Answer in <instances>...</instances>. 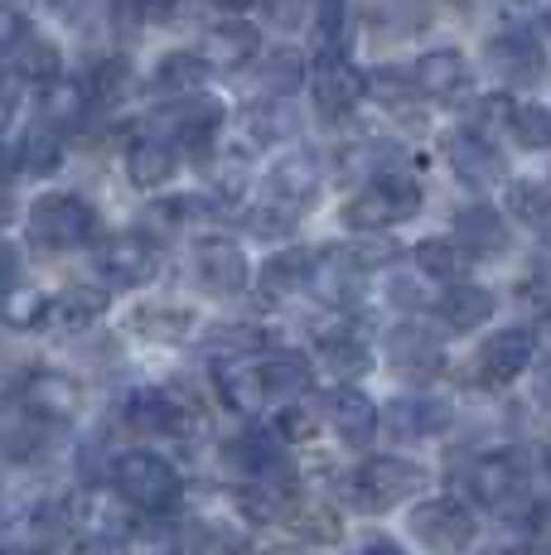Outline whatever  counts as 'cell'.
Wrapping results in <instances>:
<instances>
[{"mask_svg": "<svg viewBox=\"0 0 551 555\" xmlns=\"http://www.w3.org/2000/svg\"><path fill=\"white\" fill-rule=\"evenodd\" d=\"M49 5H54V10H59V15L78 20V15H82V10H88V5H92V0H49Z\"/></svg>", "mask_w": 551, "mask_h": 555, "instance_id": "f907efd6", "label": "cell"}, {"mask_svg": "<svg viewBox=\"0 0 551 555\" xmlns=\"http://www.w3.org/2000/svg\"><path fill=\"white\" fill-rule=\"evenodd\" d=\"M15 73H20L25 82H39V88H49V82L63 78V53L49 44V39L25 35V39L15 44Z\"/></svg>", "mask_w": 551, "mask_h": 555, "instance_id": "4dcf8cb0", "label": "cell"}, {"mask_svg": "<svg viewBox=\"0 0 551 555\" xmlns=\"http://www.w3.org/2000/svg\"><path fill=\"white\" fill-rule=\"evenodd\" d=\"M136 328H141V334H151V338H161V344H169V338H184L189 328H194V314H189V309H141V314H136Z\"/></svg>", "mask_w": 551, "mask_h": 555, "instance_id": "ab89813d", "label": "cell"}, {"mask_svg": "<svg viewBox=\"0 0 551 555\" xmlns=\"http://www.w3.org/2000/svg\"><path fill=\"white\" fill-rule=\"evenodd\" d=\"M29 29H25V15H20L15 5H0V59L5 53H15V44L25 39Z\"/></svg>", "mask_w": 551, "mask_h": 555, "instance_id": "681fc988", "label": "cell"}, {"mask_svg": "<svg viewBox=\"0 0 551 555\" xmlns=\"http://www.w3.org/2000/svg\"><path fill=\"white\" fill-rule=\"evenodd\" d=\"M426 483V468L411 464V459H397V454H377L348 478V493L363 512H392L401 507L417 488Z\"/></svg>", "mask_w": 551, "mask_h": 555, "instance_id": "5b68a950", "label": "cell"}, {"mask_svg": "<svg viewBox=\"0 0 551 555\" xmlns=\"http://www.w3.org/2000/svg\"><path fill=\"white\" fill-rule=\"evenodd\" d=\"M194 5H198V0H136V15L151 20V25H165V20L189 15Z\"/></svg>", "mask_w": 551, "mask_h": 555, "instance_id": "c3c4849f", "label": "cell"}, {"mask_svg": "<svg viewBox=\"0 0 551 555\" xmlns=\"http://www.w3.org/2000/svg\"><path fill=\"white\" fill-rule=\"evenodd\" d=\"M508 208L551 247V189L547 184H513L508 189Z\"/></svg>", "mask_w": 551, "mask_h": 555, "instance_id": "d590c367", "label": "cell"}, {"mask_svg": "<svg viewBox=\"0 0 551 555\" xmlns=\"http://www.w3.org/2000/svg\"><path fill=\"white\" fill-rule=\"evenodd\" d=\"M242 551H247V541L228 527H198L194 541H189V555H242Z\"/></svg>", "mask_w": 551, "mask_h": 555, "instance_id": "7bdbcfd3", "label": "cell"}, {"mask_svg": "<svg viewBox=\"0 0 551 555\" xmlns=\"http://www.w3.org/2000/svg\"><path fill=\"white\" fill-rule=\"evenodd\" d=\"M194 266H198V281H204L214 295H238L242 285H247V256L222 237L198 242Z\"/></svg>", "mask_w": 551, "mask_h": 555, "instance_id": "d6986e66", "label": "cell"}, {"mask_svg": "<svg viewBox=\"0 0 551 555\" xmlns=\"http://www.w3.org/2000/svg\"><path fill=\"white\" fill-rule=\"evenodd\" d=\"M214 5H222V10H247V5H257V0H214Z\"/></svg>", "mask_w": 551, "mask_h": 555, "instance_id": "db71d44e", "label": "cell"}, {"mask_svg": "<svg viewBox=\"0 0 551 555\" xmlns=\"http://www.w3.org/2000/svg\"><path fill=\"white\" fill-rule=\"evenodd\" d=\"M513 106H517V102H508L503 92H494V98H479V102H474V112H470V126H474L479 135L508 131V126H513Z\"/></svg>", "mask_w": 551, "mask_h": 555, "instance_id": "b9f144b4", "label": "cell"}, {"mask_svg": "<svg viewBox=\"0 0 551 555\" xmlns=\"http://www.w3.org/2000/svg\"><path fill=\"white\" fill-rule=\"evenodd\" d=\"M315 353H320L324 367H330L334 377H344V382L363 377V372L373 367V348H368L354 328H324V334L315 338Z\"/></svg>", "mask_w": 551, "mask_h": 555, "instance_id": "603a6c76", "label": "cell"}, {"mask_svg": "<svg viewBox=\"0 0 551 555\" xmlns=\"http://www.w3.org/2000/svg\"><path fill=\"white\" fill-rule=\"evenodd\" d=\"M411 537L436 555H464L474 546V517L450 498L411 507Z\"/></svg>", "mask_w": 551, "mask_h": 555, "instance_id": "ba28073f", "label": "cell"}, {"mask_svg": "<svg viewBox=\"0 0 551 555\" xmlns=\"http://www.w3.org/2000/svg\"><path fill=\"white\" fill-rule=\"evenodd\" d=\"M285 527H291L300 541H310V546H330V541L344 537L338 512L324 507V503H291L285 507Z\"/></svg>", "mask_w": 551, "mask_h": 555, "instance_id": "f546056e", "label": "cell"}, {"mask_svg": "<svg viewBox=\"0 0 551 555\" xmlns=\"http://www.w3.org/2000/svg\"><path fill=\"white\" fill-rule=\"evenodd\" d=\"M533 353H537V338L527 328H503V334H494L479 348V377L494 382V387H508V382H517L527 372Z\"/></svg>", "mask_w": 551, "mask_h": 555, "instance_id": "5bb4252c", "label": "cell"}, {"mask_svg": "<svg viewBox=\"0 0 551 555\" xmlns=\"http://www.w3.org/2000/svg\"><path fill=\"white\" fill-rule=\"evenodd\" d=\"M257 377H261V391H267V397L291 401L310 387V362L300 353H291V348H281V353L257 358Z\"/></svg>", "mask_w": 551, "mask_h": 555, "instance_id": "cb8c5ba5", "label": "cell"}, {"mask_svg": "<svg viewBox=\"0 0 551 555\" xmlns=\"http://www.w3.org/2000/svg\"><path fill=\"white\" fill-rule=\"evenodd\" d=\"M315 430H320V415H315L310 405L285 401V411L276 415V435H281L285 444H305V440H315Z\"/></svg>", "mask_w": 551, "mask_h": 555, "instance_id": "60d3db41", "label": "cell"}, {"mask_svg": "<svg viewBox=\"0 0 551 555\" xmlns=\"http://www.w3.org/2000/svg\"><path fill=\"white\" fill-rule=\"evenodd\" d=\"M436 314L445 328H454V334H470V328L489 324L494 314V295L479 291V285H464V281H450L445 285V295L436 300Z\"/></svg>", "mask_w": 551, "mask_h": 555, "instance_id": "7402d4cb", "label": "cell"}, {"mask_svg": "<svg viewBox=\"0 0 551 555\" xmlns=\"http://www.w3.org/2000/svg\"><path fill=\"white\" fill-rule=\"evenodd\" d=\"M310 98H315V112H320L324 121H344V116H354V106L368 98V78L344 59V53L324 49L310 68Z\"/></svg>", "mask_w": 551, "mask_h": 555, "instance_id": "8992f818", "label": "cell"}, {"mask_svg": "<svg viewBox=\"0 0 551 555\" xmlns=\"http://www.w3.org/2000/svg\"><path fill=\"white\" fill-rule=\"evenodd\" d=\"M421 198H426V194H421V184L411 175H373V184L358 189V194L344 203V222L354 232L397 228V222L417 218Z\"/></svg>", "mask_w": 551, "mask_h": 555, "instance_id": "7a4b0ae2", "label": "cell"}, {"mask_svg": "<svg viewBox=\"0 0 551 555\" xmlns=\"http://www.w3.org/2000/svg\"><path fill=\"white\" fill-rule=\"evenodd\" d=\"M92 232H98V212L78 194H44L29 203V242L35 247L73 251L82 242H92Z\"/></svg>", "mask_w": 551, "mask_h": 555, "instance_id": "277c9868", "label": "cell"}, {"mask_svg": "<svg viewBox=\"0 0 551 555\" xmlns=\"http://www.w3.org/2000/svg\"><path fill=\"white\" fill-rule=\"evenodd\" d=\"M320 189H324V175H320V159L310 151H295V155L276 159L271 175H267V198L281 203V208H291V212L315 208Z\"/></svg>", "mask_w": 551, "mask_h": 555, "instance_id": "30bf717a", "label": "cell"}, {"mask_svg": "<svg viewBox=\"0 0 551 555\" xmlns=\"http://www.w3.org/2000/svg\"><path fill=\"white\" fill-rule=\"evenodd\" d=\"M368 92H373L377 102H387V106H407L411 102V73L407 78H401V73H392V68H383V73H373V78H368Z\"/></svg>", "mask_w": 551, "mask_h": 555, "instance_id": "ee69618b", "label": "cell"}, {"mask_svg": "<svg viewBox=\"0 0 551 555\" xmlns=\"http://www.w3.org/2000/svg\"><path fill=\"white\" fill-rule=\"evenodd\" d=\"M267 397L261 391V377H257V362H228V367H218V401L228 405V411H257V401Z\"/></svg>", "mask_w": 551, "mask_h": 555, "instance_id": "1f68e13d", "label": "cell"}, {"mask_svg": "<svg viewBox=\"0 0 551 555\" xmlns=\"http://www.w3.org/2000/svg\"><path fill=\"white\" fill-rule=\"evenodd\" d=\"M0 319L10 328H35V324H49V295L29 291V285H10L0 295Z\"/></svg>", "mask_w": 551, "mask_h": 555, "instance_id": "8d00e7d4", "label": "cell"}, {"mask_svg": "<svg viewBox=\"0 0 551 555\" xmlns=\"http://www.w3.org/2000/svg\"><path fill=\"white\" fill-rule=\"evenodd\" d=\"M411 82H417V92H426V98L454 102V98H464V88H470V63H464L460 49H431L417 59Z\"/></svg>", "mask_w": 551, "mask_h": 555, "instance_id": "9a60e30c", "label": "cell"}, {"mask_svg": "<svg viewBox=\"0 0 551 555\" xmlns=\"http://www.w3.org/2000/svg\"><path fill=\"white\" fill-rule=\"evenodd\" d=\"M387 358H392V367L397 372H407V377H436L440 372V338L436 334H426L421 324H401V328H392V338H387Z\"/></svg>", "mask_w": 551, "mask_h": 555, "instance_id": "ac0fdd59", "label": "cell"}, {"mask_svg": "<svg viewBox=\"0 0 551 555\" xmlns=\"http://www.w3.org/2000/svg\"><path fill=\"white\" fill-rule=\"evenodd\" d=\"M392 425H397V435H436V430L450 425V405L431 401V397L397 401L392 405Z\"/></svg>", "mask_w": 551, "mask_h": 555, "instance_id": "e575fe53", "label": "cell"}, {"mask_svg": "<svg viewBox=\"0 0 551 555\" xmlns=\"http://www.w3.org/2000/svg\"><path fill=\"white\" fill-rule=\"evenodd\" d=\"M112 488L126 507L145 512V517H165V512L179 503V474L151 450H131V454L116 459Z\"/></svg>", "mask_w": 551, "mask_h": 555, "instance_id": "6da1fadb", "label": "cell"}, {"mask_svg": "<svg viewBox=\"0 0 551 555\" xmlns=\"http://www.w3.org/2000/svg\"><path fill=\"white\" fill-rule=\"evenodd\" d=\"M208 59V68H247V63L261 59V35L257 25H247V20H222L204 35V49H198Z\"/></svg>", "mask_w": 551, "mask_h": 555, "instance_id": "e0dca14e", "label": "cell"}, {"mask_svg": "<svg viewBox=\"0 0 551 555\" xmlns=\"http://www.w3.org/2000/svg\"><path fill=\"white\" fill-rule=\"evenodd\" d=\"M88 112H92L88 82L59 78V82H49V88H44V121L59 126V131H73V126H82V121H88Z\"/></svg>", "mask_w": 551, "mask_h": 555, "instance_id": "4316f807", "label": "cell"}, {"mask_svg": "<svg viewBox=\"0 0 551 555\" xmlns=\"http://www.w3.org/2000/svg\"><path fill=\"white\" fill-rule=\"evenodd\" d=\"M470 488L489 512L508 521H527L533 517V493H527V474H523V459L498 450V454H484L474 459L470 468Z\"/></svg>", "mask_w": 551, "mask_h": 555, "instance_id": "3957f363", "label": "cell"}, {"mask_svg": "<svg viewBox=\"0 0 551 555\" xmlns=\"http://www.w3.org/2000/svg\"><path fill=\"white\" fill-rule=\"evenodd\" d=\"M489 63L508 82H537L542 78L547 53H542V39H537L533 29L513 25V29H503V35L489 39Z\"/></svg>", "mask_w": 551, "mask_h": 555, "instance_id": "4fadbf2b", "label": "cell"}, {"mask_svg": "<svg viewBox=\"0 0 551 555\" xmlns=\"http://www.w3.org/2000/svg\"><path fill=\"white\" fill-rule=\"evenodd\" d=\"M20 106H25V78L20 73H0V135L20 121Z\"/></svg>", "mask_w": 551, "mask_h": 555, "instance_id": "f6af8a7d", "label": "cell"}, {"mask_svg": "<svg viewBox=\"0 0 551 555\" xmlns=\"http://www.w3.org/2000/svg\"><path fill=\"white\" fill-rule=\"evenodd\" d=\"M73 555H131V546L121 531H88V537H78Z\"/></svg>", "mask_w": 551, "mask_h": 555, "instance_id": "7dc6e473", "label": "cell"}, {"mask_svg": "<svg viewBox=\"0 0 551 555\" xmlns=\"http://www.w3.org/2000/svg\"><path fill=\"white\" fill-rule=\"evenodd\" d=\"M513 141L523 145V151H551V112L537 102H517L513 106Z\"/></svg>", "mask_w": 551, "mask_h": 555, "instance_id": "f35d334b", "label": "cell"}, {"mask_svg": "<svg viewBox=\"0 0 551 555\" xmlns=\"http://www.w3.org/2000/svg\"><path fill=\"white\" fill-rule=\"evenodd\" d=\"M411 261H417L426 275H436V281L450 285V281H464V271H470L474 256L464 251L460 242H450V237H426V242H417Z\"/></svg>", "mask_w": 551, "mask_h": 555, "instance_id": "f1b7e54d", "label": "cell"}, {"mask_svg": "<svg viewBox=\"0 0 551 555\" xmlns=\"http://www.w3.org/2000/svg\"><path fill=\"white\" fill-rule=\"evenodd\" d=\"M208 73L214 68H208L204 53H165L161 68H155V88L165 98H189V92H204Z\"/></svg>", "mask_w": 551, "mask_h": 555, "instance_id": "484cf974", "label": "cell"}, {"mask_svg": "<svg viewBox=\"0 0 551 555\" xmlns=\"http://www.w3.org/2000/svg\"><path fill=\"white\" fill-rule=\"evenodd\" d=\"M547 391H551V367H547Z\"/></svg>", "mask_w": 551, "mask_h": 555, "instance_id": "6f0895ef", "label": "cell"}, {"mask_svg": "<svg viewBox=\"0 0 551 555\" xmlns=\"http://www.w3.org/2000/svg\"><path fill=\"white\" fill-rule=\"evenodd\" d=\"M169 121H175L179 151L208 155L218 145V131H222V106L208 102L204 92H189V98H175V112H169Z\"/></svg>", "mask_w": 551, "mask_h": 555, "instance_id": "7c38bea8", "label": "cell"}, {"mask_svg": "<svg viewBox=\"0 0 551 555\" xmlns=\"http://www.w3.org/2000/svg\"><path fill=\"white\" fill-rule=\"evenodd\" d=\"M324 415H330V425L338 430V440H344V444H354V450L373 444V435H377V405L368 401L358 387H334L330 397H324Z\"/></svg>", "mask_w": 551, "mask_h": 555, "instance_id": "2e32d148", "label": "cell"}, {"mask_svg": "<svg viewBox=\"0 0 551 555\" xmlns=\"http://www.w3.org/2000/svg\"><path fill=\"white\" fill-rule=\"evenodd\" d=\"M508 555H537V551H508Z\"/></svg>", "mask_w": 551, "mask_h": 555, "instance_id": "9f6ffc18", "label": "cell"}, {"mask_svg": "<svg viewBox=\"0 0 551 555\" xmlns=\"http://www.w3.org/2000/svg\"><path fill=\"white\" fill-rule=\"evenodd\" d=\"M10 555H49L44 546H20V551H10Z\"/></svg>", "mask_w": 551, "mask_h": 555, "instance_id": "11a10c76", "label": "cell"}, {"mask_svg": "<svg viewBox=\"0 0 551 555\" xmlns=\"http://www.w3.org/2000/svg\"><path fill=\"white\" fill-rule=\"evenodd\" d=\"M175 165H179V151L161 135H136L126 145V179L136 189H161L165 179H175Z\"/></svg>", "mask_w": 551, "mask_h": 555, "instance_id": "ffe728a7", "label": "cell"}, {"mask_svg": "<svg viewBox=\"0 0 551 555\" xmlns=\"http://www.w3.org/2000/svg\"><path fill=\"white\" fill-rule=\"evenodd\" d=\"M20 411L29 421H44V425H63L82 411V387L68 377V372H54V367H39L29 377H20V391H15Z\"/></svg>", "mask_w": 551, "mask_h": 555, "instance_id": "52a82bcc", "label": "cell"}, {"mask_svg": "<svg viewBox=\"0 0 551 555\" xmlns=\"http://www.w3.org/2000/svg\"><path fill=\"white\" fill-rule=\"evenodd\" d=\"M88 92H92V106H116L131 92V63L126 59H102L98 68L88 73Z\"/></svg>", "mask_w": 551, "mask_h": 555, "instance_id": "74e56055", "label": "cell"}, {"mask_svg": "<svg viewBox=\"0 0 551 555\" xmlns=\"http://www.w3.org/2000/svg\"><path fill=\"white\" fill-rule=\"evenodd\" d=\"M363 555H401L392 541H373V546H363Z\"/></svg>", "mask_w": 551, "mask_h": 555, "instance_id": "f5cc1de1", "label": "cell"}, {"mask_svg": "<svg viewBox=\"0 0 551 555\" xmlns=\"http://www.w3.org/2000/svg\"><path fill=\"white\" fill-rule=\"evenodd\" d=\"M10 218H15V198H10V189L0 184V228H5Z\"/></svg>", "mask_w": 551, "mask_h": 555, "instance_id": "816d5d0a", "label": "cell"}, {"mask_svg": "<svg viewBox=\"0 0 551 555\" xmlns=\"http://www.w3.org/2000/svg\"><path fill=\"white\" fill-rule=\"evenodd\" d=\"M261 285L271 295H300V291H315V251L295 247V251H281L261 266Z\"/></svg>", "mask_w": 551, "mask_h": 555, "instance_id": "d4e9b609", "label": "cell"}, {"mask_svg": "<svg viewBox=\"0 0 551 555\" xmlns=\"http://www.w3.org/2000/svg\"><path fill=\"white\" fill-rule=\"evenodd\" d=\"M98 271L107 275L112 285H121V291H141V285L155 281V271H161V251H155L151 237H141V232H116L98 247Z\"/></svg>", "mask_w": 551, "mask_h": 555, "instance_id": "9c48e42d", "label": "cell"}, {"mask_svg": "<svg viewBox=\"0 0 551 555\" xmlns=\"http://www.w3.org/2000/svg\"><path fill=\"white\" fill-rule=\"evenodd\" d=\"M344 10H348V0H310V25L324 44L338 39V29H344Z\"/></svg>", "mask_w": 551, "mask_h": 555, "instance_id": "bcb514c9", "label": "cell"}, {"mask_svg": "<svg viewBox=\"0 0 551 555\" xmlns=\"http://www.w3.org/2000/svg\"><path fill=\"white\" fill-rule=\"evenodd\" d=\"M454 242L470 256H503L513 247V232H508V222L494 208H464L454 218Z\"/></svg>", "mask_w": 551, "mask_h": 555, "instance_id": "44dd1931", "label": "cell"}, {"mask_svg": "<svg viewBox=\"0 0 551 555\" xmlns=\"http://www.w3.org/2000/svg\"><path fill=\"white\" fill-rule=\"evenodd\" d=\"M440 151H445L450 169L464 179V184L484 189V184H498V179H503V155H498L489 135H479L474 126H464V131H450L440 141Z\"/></svg>", "mask_w": 551, "mask_h": 555, "instance_id": "8fae6325", "label": "cell"}, {"mask_svg": "<svg viewBox=\"0 0 551 555\" xmlns=\"http://www.w3.org/2000/svg\"><path fill=\"white\" fill-rule=\"evenodd\" d=\"M102 309H107V295L88 291V285H73V291H63L59 300H49V324L88 328V324H98V319H102Z\"/></svg>", "mask_w": 551, "mask_h": 555, "instance_id": "d6a6232c", "label": "cell"}, {"mask_svg": "<svg viewBox=\"0 0 551 555\" xmlns=\"http://www.w3.org/2000/svg\"><path fill=\"white\" fill-rule=\"evenodd\" d=\"M300 78H305V59H300L295 49H271V53H261L257 82H261V92H267V98H291V92L300 88Z\"/></svg>", "mask_w": 551, "mask_h": 555, "instance_id": "836d02e7", "label": "cell"}, {"mask_svg": "<svg viewBox=\"0 0 551 555\" xmlns=\"http://www.w3.org/2000/svg\"><path fill=\"white\" fill-rule=\"evenodd\" d=\"M15 165L25 169V175H54V169L63 165V131L49 126V121L29 126L25 141H20V151H15Z\"/></svg>", "mask_w": 551, "mask_h": 555, "instance_id": "83f0119b", "label": "cell"}]
</instances>
